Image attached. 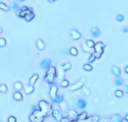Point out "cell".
Listing matches in <instances>:
<instances>
[{"label": "cell", "mask_w": 128, "mask_h": 122, "mask_svg": "<svg viewBox=\"0 0 128 122\" xmlns=\"http://www.w3.org/2000/svg\"><path fill=\"white\" fill-rule=\"evenodd\" d=\"M57 76V71H56V68L51 66L46 72L45 74V77H44V80H45L47 83L49 84H54V80H55V77Z\"/></svg>", "instance_id": "obj_1"}, {"label": "cell", "mask_w": 128, "mask_h": 122, "mask_svg": "<svg viewBox=\"0 0 128 122\" xmlns=\"http://www.w3.org/2000/svg\"><path fill=\"white\" fill-rule=\"evenodd\" d=\"M38 107H39V110L44 114V116H46L49 114L50 109L52 108V106L50 105L48 102H46L45 100H40L39 103H38Z\"/></svg>", "instance_id": "obj_2"}, {"label": "cell", "mask_w": 128, "mask_h": 122, "mask_svg": "<svg viewBox=\"0 0 128 122\" xmlns=\"http://www.w3.org/2000/svg\"><path fill=\"white\" fill-rule=\"evenodd\" d=\"M44 117H45L44 114L40 111V110H38V111L30 114L29 120H30V122H43Z\"/></svg>", "instance_id": "obj_3"}, {"label": "cell", "mask_w": 128, "mask_h": 122, "mask_svg": "<svg viewBox=\"0 0 128 122\" xmlns=\"http://www.w3.org/2000/svg\"><path fill=\"white\" fill-rule=\"evenodd\" d=\"M104 52V43L103 42H97L95 44V47H94V55H95L96 58L101 57L102 53Z\"/></svg>", "instance_id": "obj_4"}, {"label": "cell", "mask_w": 128, "mask_h": 122, "mask_svg": "<svg viewBox=\"0 0 128 122\" xmlns=\"http://www.w3.org/2000/svg\"><path fill=\"white\" fill-rule=\"evenodd\" d=\"M85 81H86V79H85V78H82L80 81L74 83L73 85H71V86H70V91H76V90L80 89V88H82V87H83V85H84Z\"/></svg>", "instance_id": "obj_5"}, {"label": "cell", "mask_w": 128, "mask_h": 122, "mask_svg": "<svg viewBox=\"0 0 128 122\" xmlns=\"http://www.w3.org/2000/svg\"><path fill=\"white\" fill-rule=\"evenodd\" d=\"M51 113H52V116L53 117L56 119L57 121H61L63 118H62V115H61V113H60V111H59V108L58 107H54V106H52V111H51Z\"/></svg>", "instance_id": "obj_6"}, {"label": "cell", "mask_w": 128, "mask_h": 122, "mask_svg": "<svg viewBox=\"0 0 128 122\" xmlns=\"http://www.w3.org/2000/svg\"><path fill=\"white\" fill-rule=\"evenodd\" d=\"M68 118L70 119L71 122H74V121H77L79 120V114L77 113L75 110H69L68 111Z\"/></svg>", "instance_id": "obj_7"}, {"label": "cell", "mask_w": 128, "mask_h": 122, "mask_svg": "<svg viewBox=\"0 0 128 122\" xmlns=\"http://www.w3.org/2000/svg\"><path fill=\"white\" fill-rule=\"evenodd\" d=\"M57 92H58V87H57V85L56 84H53V85H51V88H50V97L52 98V100H54L55 98H56V96L58 95L57 94Z\"/></svg>", "instance_id": "obj_8"}, {"label": "cell", "mask_w": 128, "mask_h": 122, "mask_svg": "<svg viewBox=\"0 0 128 122\" xmlns=\"http://www.w3.org/2000/svg\"><path fill=\"white\" fill-rule=\"evenodd\" d=\"M86 100L84 98H77L76 100V106L80 109H84L86 107Z\"/></svg>", "instance_id": "obj_9"}, {"label": "cell", "mask_w": 128, "mask_h": 122, "mask_svg": "<svg viewBox=\"0 0 128 122\" xmlns=\"http://www.w3.org/2000/svg\"><path fill=\"white\" fill-rule=\"evenodd\" d=\"M70 35H71V38L73 40H78L81 38V33H79L76 29H72L70 31Z\"/></svg>", "instance_id": "obj_10"}, {"label": "cell", "mask_w": 128, "mask_h": 122, "mask_svg": "<svg viewBox=\"0 0 128 122\" xmlns=\"http://www.w3.org/2000/svg\"><path fill=\"white\" fill-rule=\"evenodd\" d=\"M40 66H41V68L48 70L50 67H51V60H50V59H44L42 62L40 63Z\"/></svg>", "instance_id": "obj_11"}, {"label": "cell", "mask_w": 128, "mask_h": 122, "mask_svg": "<svg viewBox=\"0 0 128 122\" xmlns=\"http://www.w3.org/2000/svg\"><path fill=\"white\" fill-rule=\"evenodd\" d=\"M90 32H91V35H92L93 37H95V38L99 37V36H100V33H101L98 27H92Z\"/></svg>", "instance_id": "obj_12"}, {"label": "cell", "mask_w": 128, "mask_h": 122, "mask_svg": "<svg viewBox=\"0 0 128 122\" xmlns=\"http://www.w3.org/2000/svg\"><path fill=\"white\" fill-rule=\"evenodd\" d=\"M112 72L116 77H120V75H121V70L118 66H116V65L112 66Z\"/></svg>", "instance_id": "obj_13"}, {"label": "cell", "mask_w": 128, "mask_h": 122, "mask_svg": "<svg viewBox=\"0 0 128 122\" xmlns=\"http://www.w3.org/2000/svg\"><path fill=\"white\" fill-rule=\"evenodd\" d=\"M113 122H122L123 121V117L120 115V114H114L112 115V117H111Z\"/></svg>", "instance_id": "obj_14"}, {"label": "cell", "mask_w": 128, "mask_h": 122, "mask_svg": "<svg viewBox=\"0 0 128 122\" xmlns=\"http://www.w3.org/2000/svg\"><path fill=\"white\" fill-rule=\"evenodd\" d=\"M13 98L16 101H21L22 99H23V95H22L19 91H15V93L13 94Z\"/></svg>", "instance_id": "obj_15"}, {"label": "cell", "mask_w": 128, "mask_h": 122, "mask_svg": "<svg viewBox=\"0 0 128 122\" xmlns=\"http://www.w3.org/2000/svg\"><path fill=\"white\" fill-rule=\"evenodd\" d=\"M38 78H39V75L38 74H34V75H32V77L30 78V80H29V85H34L35 83H36V81L38 80Z\"/></svg>", "instance_id": "obj_16"}, {"label": "cell", "mask_w": 128, "mask_h": 122, "mask_svg": "<svg viewBox=\"0 0 128 122\" xmlns=\"http://www.w3.org/2000/svg\"><path fill=\"white\" fill-rule=\"evenodd\" d=\"M36 45H37V48L39 49V50H44V49H45V44H44V42L41 39H38L37 40Z\"/></svg>", "instance_id": "obj_17"}, {"label": "cell", "mask_w": 128, "mask_h": 122, "mask_svg": "<svg viewBox=\"0 0 128 122\" xmlns=\"http://www.w3.org/2000/svg\"><path fill=\"white\" fill-rule=\"evenodd\" d=\"M24 91L26 94H31L34 92V86H32V85H27L24 87Z\"/></svg>", "instance_id": "obj_18"}, {"label": "cell", "mask_w": 128, "mask_h": 122, "mask_svg": "<svg viewBox=\"0 0 128 122\" xmlns=\"http://www.w3.org/2000/svg\"><path fill=\"white\" fill-rule=\"evenodd\" d=\"M55 103H58V104H60V103H62L63 101H64V96L62 95V94H58V95L56 96V98L53 100Z\"/></svg>", "instance_id": "obj_19"}, {"label": "cell", "mask_w": 128, "mask_h": 122, "mask_svg": "<svg viewBox=\"0 0 128 122\" xmlns=\"http://www.w3.org/2000/svg\"><path fill=\"white\" fill-rule=\"evenodd\" d=\"M99 121V117L97 115H94V116H91L89 117L87 120H84V121H80V122H98Z\"/></svg>", "instance_id": "obj_20"}, {"label": "cell", "mask_w": 128, "mask_h": 122, "mask_svg": "<svg viewBox=\"0 0 128 122\" xmlns=\"http://www.w3.org/2000/svg\"><path fill=\"white\" fill-rule=\"evenodd\" d=\"M14 89H15L16 91H19V92H20L21 89H23V84H22L21 82H19V81L15 82V83H14Z\"/></svg>", "instance_id": "obj_21"}, {"label": "cell", "mask_w": 128, "mask_h": 122, "mask_svg": "<svg viewBox=\"0 0 128 122\" xmlns=\"http://www.w3.org/2000/svg\"><path fill=\"white\" fill-rule=\"evenodd\" d=\"M87 119H88V114H87V112L83 111L82 113L79 114V120H80V121H84V120H87Z\"/></svg>", "instance_id": "obj_22"}, {"label": "cell", "mask_w": 128, "mask_h": 122, "mask_svg": "<svg viewBox=\"0 0 128 122\" xmlns=\"http://www.w3.org/2000/svg\"><path fill=\"white\" fill-rule=\"evenodd\" d=\"M114 84L115 86H120L123 84V79L121 78V77H116L115 80H114Z\"/></svg>", "instance_id": "obj_23"}, {"label": "cell", "mask_w": 128, "mask_h": 122, "mask_svg": "<svg viewBox=\"0 0 128 122\" xmlns=\"http://www.w3.org/2000/svg\"><path fill=\"white\" fill-rule=\"evenodd\" d=\"M69 54L72 55V56H77V55H78V50H77V48L71 47L69 49Z\"/></svg>", "instance_id": "obj_24"}, {"label": "cell", "mask_w": 128, "mask_h": 122, "mask_svg": "<svg viewBox=\"0 0 128 122\" xmlns=\"http://www.w3.org/2000/svg\"><path fill=\"white\" fill-rule=\"evenodd\" d=\"M0 9H2L3 11H9L10 7L8 6V5L5 4L4 2H1V3H0Z\"/></svg>", "instance_id": "obj_25"}, {"label": "cell", "mask_w": 128, "mask_h": 122, "mask_svg": "<svg viewBox=\"0 0 128 122\" xmlns=\"http://www.w3.org/2000/svg\"><path fill=\"white\" fill-rule=\"evenodd\" d=\"M86 44H87V46L89 47V48H94V47H95V42H94L93 40H86Z\"/></svg>", "instance_id": "obj_26"}, {"label": "cell", "mask_w": 128, "mask_h": 122, "mask_svg": "<svg viewBox=\"0 0 128 122\" xmlns=\"http://www.w3.org/2000/svg\"><path fill=\"white\" fill-rule=\"evenodd\" d=\"M71 68V64L69 63V62H67V63H65V64H63L62 66H61V69H62L63 71H66V70H69Z\"/></svg>", "instance_id": "obj_27"}, {"label": "cell", "mask_w": 128, "mask_h": 122, "mask_svg": "<svg viewBox=\"0 0 128 122\" xmlns=\"http://www.w3.org/2000/svg\"><path fill=\"white\" fill-rule=\"evenodd\" d=\"M33 18H34V13L32 12V13H29V14H27V15L25 16V18H24V19H25L26 21H28V22H29V21H31Z\"/></svg>", "instance_id": "obj_28"}, {"label": "cell", "mask_w": 128, "mask_h": 122, "mask_svg": "<svg viewBox=\"0 0 128 122\" xmlns=\"http://www.w3.org/2000/svg\"><path fill=\"white\" fill-rule=\"evenodd\" d=\"M123 95H124V91L119 90V89L115 91V96H116V97H119V98H121V97H123Z\"/></svg>", "instance_id": "obj_29"}, {"label": "cell", "mask_w": 128, "mask_h": 122, "mask_svg": "<svg viewBox=\"0 0 128 122\" xmlns=\"http://www.w3.org/2000/svg\"><path fill=\"white\" fill-rule=\"evenodd\" d=\"M83 69L86 70V71H91L93 68H92V65L90 63H87V64H84L83 65Z\"/></svg>", "instance_id": "obj_30"}, {"label": "cell", "mask_w": 128, "mask_h": 122, "mask_svg": "<svg viewBox=\"0 0 128 122\" xmlns=\"http://www.w3.org/2000/svg\"><path fill=\"white\" fill-rule=\"evenodd\" d=\"M7 90H8V88H7V86L5 85V84H1V85H0V92H1V93H6Z\"/></svg>", "instance_id": "obj_31"}, {"label": "cell", "mask_w": 128, "mask_h": 122, "mask_svg": "<svg viewBox=\"0 0 128 122\" xmlns=\"http://www.w3.org/2000/svg\"><path fill=\"white\" fill-rule=\"evenodd\" d=\"M68 86H69V81L67 79H63L61 81V87L65 88V87H68Z\"/></svg>", "instance_id": "obj_32"}, {"label": "cell", "mask_w": 128, "mask_h": 122, "mask_svg": "<svg viewBox=\"0 0 128 122\" xmlns=\"http://www.w3.org/2000/svg\"><path fill=\"white\" fill-rule=\"evenodd\" d=\"M82 48H83V50H84L85 52H91V48H89V47L87 46L86 42L82 44Z\"/></svg>", "instance_id": "obj_33"}, {"label": "cell", "mask_w": 128, "mask_h": 122, "mask_svg": "<svg viewBox=\"0 0 128 122\" xmlns=\"http://www.w3.org/2000/svg\"><path fill=\"white\" fill-rule=\"evenodd\" d=\"M11 8L14 9V10H16V11H18V10L20 9L19 6H18V4L16 3V2H12V4H11Z\"/></svg>", "instance_id": "obj_34"}, {"label": "cell", "mask_w": 128, "mask_h": 122, "mask_svg": "<svg viewBox=\"0 0 128 122\" xmlns=\"http://www.w3.org/2000/svg\"><path fill=\"white\" fill-rule=\"evenodd\" d=\"M38 110H39V107H38L37 105H32V106H31V111H32V113H34V112L38 111Z\"/></svg>", "instance_id": "obj_35"}, {"label": "cell", "mask_w": 128, "mask_h": 122, "mask_svg": "<svg viewBox=\"0 0 128 122\" xmlns=\"http://www.w3.org/2000/svg\"><path fill=\"white\" fill-rule=\"evenodd\" d=\"M95 59H96L95 55H94V54L92 53V54L90 55V57H89V59H88V62H89V63H92V62H93V61L95 60Z\"/></svg>", "instance_id": "obj_36"}, {"label": "cell", "mask_w": 128, "mask_h": 122, "mask_svg": "<svg viewBox=\"0 0 128 122\" xmlns=\"http://www.w3.org/2000/svg\"><path fill=\"white\" fill-rule=\"evenodd\" d=\"M6 45V40L4 38H0V47H4Z\"/></svg>", "instance_id": "obj_37"}, {"label": "cell", "mask_w": 128, "mask_h": 122, "mask_svg": "<svg viewBox=\"0 0 128 122\" xmlns=\"http://www.w3.org/2000/svg\"><path fill=\"white\" fill-rule=\"evenodd\" d=\"M117 20L120 21V22L123 21V20H124V16L122 15V14H118V15H117Z\"/></svg>", "instance_id": "obj_38"}, {"label": "cell", "mask_w": 128, "mask_h": 122, "mask_svg": "<svg viewBox=\"0 0 128 122\" xmlns=\"http://www.w3.org/2000/svg\"><path fill=\"white\" fill-rule=\"evenodd\" d=\"M8 122H16V117L10 116V117H8Z\"/></svg>", "instance_id": "obj_39"}, {"label": "cell", "mask_w": 128, "mask_h": 122, "mask_svg": "<svg viewBox=\"0 0 128 122\" xmlns=\"http://www.w3.org/2000/svg\"><path fill=\"white\" fill-rule=\"evenodd\" d=\"M60 106H61V108H62V109H67V104H66L64 101L62 102V103H60Z\"/></svg>", "instance_id": "obj_40"}, {"label": "cell", "mask_w": 128, "mask_h": 122, "mask_svg": "<svg viewBox=\"0 0 128 122\" xmlns=\"http://www.w3.org/2000/svg\"><path fill=\"white\" fill-rule=\"evenodd\" d=\"M83 90H84V93L86 94V95H89V94H90V91H89V89H88V88L84 87V88H83Z\"/></svg>", "instance_id": "obj_41"}, {"label": "cell", "mask_w": 128, "mask_h": 122, "mask_svg": "<svg viewBox=\"0 0 128 122\" xmlns=\"http://www.w3.org/2000/svg\"><path fill=\"white\" fill-rule=\"evenodd\" d=\"M122 32H124V33L128 32V26H124L123 28H122Z\"/></svg>", "instance_id": "obj_42"}, {"label": "cell", "mask_w": 128, "mask_h": 122, "mask_svg": "<svg viewBox=\"0 0 128 122\" xmlns=\"http://www.w3.org/2000/svg\"><path fill=\"white\" fill-rule=\"evenodd\" d=\"M124 92L128 94V85H125L124 86Z\"/></svg>", "instance_id": "obj_43"}, {"label": "cell", "mask_w": 128, "mask_h": 122, "mask_svg": "<svg viewBox=\"0 0 128 122\" xmlns=\"http://www.w3.org/2000/svg\"><path fill=\"white\" fill-rule=\"evenodd\" d=\"M125 72L128 74V66H126V67H125Z\"/></svg>", "instance_id": "obj_44"}, {"label": "cell", "mask_w": 128, "mask_h": 122, "mask_svg": "<svg viewBox=\"0 0 128 122\" xmlns=\"http://www.w3.org/2000/svg\"><path fill=\"white\" fill-rule=\"evenodd\" d=\"M124 119H125V120H126V121H128V114H127V115H126V116H125V118H124Z\"/></svg>", "instance_id": "obj_45"}, {"label": "cell", "mask_w": 128, "mask_h": 122, "mask_svg": "<svg viewBox=\"0 0 128 122\" xmlns=\"http://www.w3.org/2000/svg\"><path fill=\"white\" fill-rule=\"evenodd\" d=\"M49 2H54V1H56V0H48Z\"/></svg>", "instance_id": "obj_46"}, {"label": "cell", "mask_w": 128, "mask_h": 122, "mask_svg": "<svg viewBox=\"0 0 128 122\" xmlns=\"http://www.w3.org/2000/svg\"><path fill=\"white\" fill-rule=\"evenodd\" d=\"M17 1H20V2H22V1H24V0H17Z\"/></svg>", "instance_id": "obj_47"}, {"label": "cell", "mask_w": 128, "mask_h": 122, "mask_svg": "<svg viewBox=\"0 0 128 122\" xmlns=\"http://www.w3.org/2000/svg\"><path fill=\"white\" fill-rule=\"evenodd\" d=\"M104 122H109V121H108V120H105V121H104Z\"/></svg>", "instance_id": "obj_48"}]
</instances>
